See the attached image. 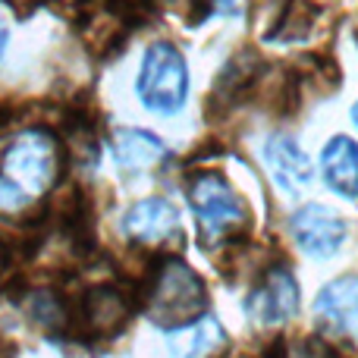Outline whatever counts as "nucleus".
Returning a JSON list of instances; mask_svg holds the SVG:
<instances>
[{
  "label": "nucleus",
  "instance_id": "f257e3e1",
  "mask_svg": "<svg viewBox=\"0 0 358 358\" xmlns=\"http://www.w3.org/2000/svg\"><path fill=\"white\" fill-rule=\"evenodd\" d=\"M208 305V289H204L201 277L192 271L185 261L167 258L157 273L151 277V289L145 299L148 317L164 330H176L185 324L198 321Z\"/></svg>",
  "mask_w": 358,
  "mask_h": 358
},
{
  "label": "nucleus",
  "instance_id": "f03ea898",
  "mask_svg": "<svg viewBox=\"0 0 358 358\" xmlns=\"http://www.w3.org/2000/svg\"><path fill=\"white\" fill-rule=\"evenodd\" d=\"M138 101L157 117H176L189 101V66L176 44L155 41L142 57L136 82Z\"/></svg>",
  "mask_w": 358,
  "mask_h": 358
},
{
  "label": "nucleus",
  "instance_id": "7ed1b4c3",
  "mask_svg": "<svg viewBox=\"0 0 358 358\" xmlns=\"http://www.w3.org/2000/svg\"><path fill=\"white\" fill-rule=\"evenodd\" d=\"M63 155L57 136L48 129H22L3 151V173L29 195H44L57 185Z\"/></svg>",
  "mask_w": 358,
  "mask_h": 358
},
{
  "label": "nucleus",
  "instance_id": "20e7f679",
  "mask_svg": "<svg viewBox=\"0 0 358 358\" xmlns=\"http://www.w3.org/2000/svg\"><path fill=\"white\" fill-rule=\"evenodd\" d=\"M185 198H189V208L195 214L198 227L210 239H223L227 233L248 223L245 201L236 195V189L220 173H210V170L195 173L185 185Z\"/></svg>",
  "mask_w": 358,
  "mask_h": 358
},
{
  "label": "nucleus",
  "instance_id": "39448f33",
  "mask_svg": "<svg viewBox=\"0 0 358 358\" xmlns=\"http://www.w3.org/2000/svg\"><path fill=\"white\" fill-rule=\"evenodd\" d=\"M289 233L308 258H334L346 242V220L330 204H302L289 217Z\"/></svg>",
  "mask_w": 358,
  "mask_h": 358
},
{
  "label": "nucleus",
  "instance_id": "423d86ee",
  "mask_svg": "<svg viewBox=\"0 0 358 358\" xmlns=\"http://www.w3.org/2000/svg\"><path fill=\"white\" fill-rule=\"evenodd\" d=\"M245 311L255 327H277V324L289 321L299 311V283L289 267L267 271L264 283L248 296Z\"/></svg>",
  "mask_w": 358,
  "mask_h": 358
},
{
  "label": "nucleus",
  "instance_id": "0eeeda50",
  "mask_svg": "<svg viewBox=\"0 0 358 358\" xmlns=\"http://www.w3.org/2000/svg\"><path fill=\"white\" fill-rule=\"evenodd\" d=\"M123 233L136 245H167L179 239V210L167 198H142L123 214Z\"/></svg>",
  "mask_w": 358,
  "mask_h": 358
},
{
  "label": "nucleus",
  "instance_id": "6e6552de",
  "mask_svg": "<svg viewBox=\"0 0 358 358\" xmlns=\"http://www.w3.org/2000/svg\"><path fill=\"white\" fill-rule=\"evenodd\" d=\"M315 324L327 334H349L358 327V273L330 280L317 292Z\"/></svg>",
  "mask_w": 358,
  "mask_h": 358
},
{
  "label": "nucleus",
  "instance_id": "1a4fd4ad",
  "mask_svg": "<svg viewBox=\"0 0 358 358\" xmlns=\"http://www.w3.org/2000/svg\"><path fill=\"white\" fill-rule=\"evenodd\" d=\"M264 164H267V170H271L273 182H277L283 192H289V195L302 192L305 185L311 182V176H315L308 155L302 151L299 138L289 136V132H277V136L267 138L264 142Z\"/></svg>",
  "mask_w": 358,
  "mask_h": 358
},
{
  "label": "nucleus",
  "instance_id": "9d476101",
  "mask_svg": "<svg viewBox=\"0 0 358 358\" xmlns=\"http://www.w3.org/2000/svg\"><path fill=\"white\" fill-rule=\"evenodd\" d=\"M229 346L220 321L214 317H198L185 327L170 330L167 336V358H217Z\"/></svg>",
  "mask_w": 358,
  "mask_h": 358
},
{
  "label": "nucleus",
  "instance_id": "9b49d317",
  "mask_svg": "<svg viewBox=\"0 0 358 358\" xmlns=\"http://www.w3.org/2000/svg\"><path fill=\"white\" fill-rule=\"evenodd\" d=\"M321 176L340 198H358V142L334 136L321 151Z\"/></svg>",
  "mask_w": 358,
  "mask_h": 358
},
{
  "label": "nucleus",
  "instance_id": "f8f14e48",
  "mask_svg": "<svg viewBox=\"0 0 358 358\" xmlns=\"http://www.w3.org/2000/svg\"><path fill=\"white\" fill-rule=\"evenodd\" d=\"M113 161L126 173H148L167 157V145L142 129H120L110 142Z\"/></svg>",
  "mask_w": 358,
  "mask_h": 358
},
{
  "label": "nucleus",
  "instance_id": "ddd939ff",
  "mask_svg": "<svg viewBox=\"0 0 358 358\" xmlns=\"http://www.w3.org/2000/svg\"><path fill=\"white\" fill-rule=\"evenodd\" d=\"M82 317L92 334H117L129 317V302L117 286H94L82 302Z\"/></svg>",
  "mask_w": 358,
  "mask_h": 358
},
{
  "label": "nucleus",
  "instance_id": "4468645a",
  "mask_svg": "<svg viewBox=\"0 0 358 358\" xmlns=\"http://www.w3.org/2000/svg\"><path fill=\"white\" fill-rule=\"evenodd\" d=\"M31 317H35L38 324H44V327H54V324L63 321V305L60 299L54 296V292L41 289L31 296Z\"/></svg>",
  "mask_w": 358,
  "mask_h": 358
},
{
  "label": "nucleus",
  "instance_id": "2eb2a0df",
  "mask_svg": "<svg viewBox=\"0 0 358 358\" xmlns=\"http://www.w3.org/2000/svg\"><path fill=\"white\" fill-rule=\"evenodd\" d=\"M29 201H31L29 192H22L13 179L0 176V214H10V217L25 214V210H29Z\"/></svg>",
  "mask_w": 358,
  "mask_h": 358
},
{
  "label": "nucleus",
  "instance_id": "dca6fc26",
  "mask_svg": "<svg viewBox=\"0 0 358 358\" xmlns=\"http://www.w3.org/2000/svg\"><path fill=\"white\" fill-rule=\"evenodd\" d=\"M210 6V13L217 16H236V13L245 10V0H204Z\"/></svg>",
  "mask_w": 358,
  "mask_h": 358
},
{
  "label": "nucleus",
  "instance_id": "f3484780",
  "mask_svg": "<svg viewBox=\"0 0 358 358\" xmlns=\"http://www.w3.org/2000/svg\"><path fill=\"white\" fill-rule=\"evenodd\" d=\"M296 358H334V352H330V349H324L321 343H302V346H299V352H296Z\"/></svg>",
  "mask_w": 358,
  "mask_h": 358
},
{
  "label": "nucleus",
  "instance_id": "a211bd4d",
  "mask_svg": "<svg viewBox=\"0 0 358 358\" xmlns=\"http://www.w3.org/2000/svg\"><path fill=\"white\" fill-rule=\"evenodd\" d=\"M6 44H10V25L0 16V60H3V54H6Z\"/></svg>",
  "mask_w": 358,
  "mask_h": 358
},
{
  "label": "nucleus",
  "instance_id": "6ab92c4d",
  "mask_svg": "<svg viewBox=\"0 0 358 358\" xmlns=\"http://www.w3.org/2000/svg\"><path fill=\"white\" fill-rule=\"evenodd\" d=\"M352 123H355V126H358V104H355V107H352Z\"/></svg>",
  "mask_w": 358,
  "mask_h": 358
}]
</instances>
